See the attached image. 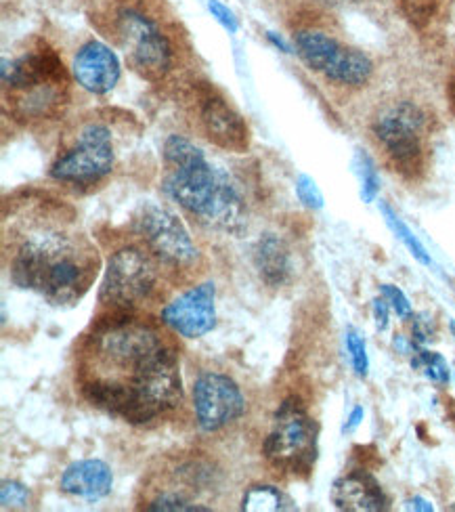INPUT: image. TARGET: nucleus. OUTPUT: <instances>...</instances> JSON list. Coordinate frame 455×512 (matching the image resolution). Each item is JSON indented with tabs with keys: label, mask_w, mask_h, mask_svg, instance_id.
Listing matches in <instances>:
<instances>
[{
	"label": "nucleus",
	"mask_w": 455,
	"mask_h": 512,
	"mask_svg": "<svg viewBox=\"0 0 455 512\" xmlns=\"http://www.w3.org/2000/svg\"><path fill=\"white\" fill-rule=\"evenodd\" d=\"M160 322L183 338H202L216 326V286L204 282L185 290L160 311Z\"/></svg>",
	"instance_id": "13"
},
{
	"label": "nucleus",
	"mask_w": 455,
	"mask_h": 512,
	"mask_svg": "<svg viewBox=\"0 0 455 512\" xmlns=\"http://www.w3.org/2000/svg\"><path fill=\"white\" fill-rule=\"evenodd\" d=\"M0 504H3V510H26L32 504L30 489L19 481H3V487H0Z\"/></svg>",
	"instance_id": "26"
},
{
	"label": "nucleus",
	"mask_w": 455,
	"mask_h": 512,
	"mask_svg": "<svg viewBox=\"0 0 455 512\" xmlns=\"http://www.w3.org/2000/svg\"><path fill=\"white\" fill-rule=\"evenodd\" d=\"M97 252L72 233L34 231L11 254L9 275L17 288L32 290L53 305H70L93 286Z\"/></svg>",
	"instance_id": "3"
},
{
	"label": "nucleus",
	"mask_w": 455,
	"mask_h": 512,
	"mask_svg": "<svg viewBox=\"0 0 455 512\" xmlns=\"http://www.w3.org/2000/svg\"><path fill=\"white\" fill-rule=\"evenodd\" d=\"M411 368L420 370L430 382H435L437 387H447L451 372L447 359L441 353L428 351L424 347H416L414 355H411Z\"/></svg>",
	"instance_id": "22"
},
{
	"label": "nucleus",
	"mask_w": 455,
	"mask_h": 512,
	"mask_svg": "<svg viewBox=\"0 0 455 512\" xmlns=\"http://www.w3.org/2000/svg\"><path fill=\"white\" fill-rule=\"evenodd\" d=\"M200 128L210 143L225 152L244 154L250 145V128L242 114L225 97L206 91L200 97Z\"/></svg>",
	"instance_id": "14"
},
{
	"label": "nucleus",
	"mask_w": 455,
	"mask_h": 512,
	"mask_svg": "<svg viewBox=\"0 0 455 512\" xmlns=\"http://www.w3.org/2000/svg\"><path fill=\"white\" fill-rule=\"evenodd\" d=\"M390 305L386 303L384 296H378L372 301V315H374V324L378 328V332H384L388 328V317H390Z\"/></svg>",
	"instance_id": "31"
},
{
	"label": "nucleus",
	"mask_w": 455,
	"mask_h": 512,
	"mask_svg": "<svg viewBox=\"0 0 455 512\" xmlns=\"http://www.w3.org/2000/svg\"><path fill=\"white\" fill-rule=\"evenodd\" d=\"M397 3L409 24L416 28H424L437 9V0H397Z\"/></svg>",
	"instance_id": "25"
},
{
	"label": "nucleus",
	"mask_w": 455,
	"mask_h": 512,
	"mask_svg": "<svg viewBox=\"0 0 455 512\" xmlns=\"http://www.w3.org/2000/svg\"><path fill=\"white\" fill-rule=\"evenodd\" d=\"M296 196L302 202V206H307L309 210H321L323 204H325V198L321 194L319 185L309 175H298V179H296Z\"/></svg>",
	"instance_id": "28"
},
{
	"label": "nucleus",
	"mask_w": 455,
	"mask_h": 512,
	"mask_svg": "<svg viewBox=\"0 0 455 512\" xmlns=\"http://www.w3.org/2000/svg\"><path fill=\"white\" fill-rule=\"evenodd\" d=\"M263 454L281 473L300 475L311 471L317 458V424L298 397H288L277 408Z\"/></svg>",
	"instance_id": "6"
},
{
	"label": "nucleus",
	"mask_w": 455,
	"mask_h": 512,
	"mask_svg": "<svg viewBox=\"0 0 455 512\" xmlns=\"http://www.w3.org/2000/svg\"><path fill=\"white\" fill-rule=\"evenodd\" d=\"M328 5H346V3H357V0H323Z\"/></svg>",
	"instance_id": "35"
},
{
	"label": "nucleus",
	"mask_w": 455,
	"mask_h": 512,
	"mask_svg": "<svg viewBox=\"0 0 455 512\" xmlns=\"http://www.w3.org/2000/svg\"><path fill=\"white\" fill-rule=\"evenodd\" d=\"M193 412L204 433H219L246 412V399L237 382L221 372H202L191 389Z\"/></svg>",
	"instance_id": "11"
},
{
	"label": "nucleus",
	"mask_w": 455,
	"mask_h": 512,
	"mask_svg": "<svg viewBox=\"0 0 455 512\" xmlns=\"http://www.w3.org/2000/svg\"><path fill=\"white\" fill-rule=\"evenodd\" d=\"M414 326H411V343L416 347H426L435 338V322L428 315H414Z\"/></svg>",
	"instance_id": "30"
},
{
	"label": "nucleus",
	"mask_w": 455,
	"mask_h": 512,
	"mask_svg": "<svg viewBox=\"0 0 455 512\" xmlns=\"http://www.w3.org/2000/svg\"><path fill=\"white\" fill-rule=\"evenodd\" d=\"M298 57L307 66L338 87L361 89L372 80L374 63L363 51L346 47L338 38L323 30H298L294 34Z\"/></svg>",
	"instance_id": "7"
},
{
	"label": "nucleus",
	"mask_w": 455,
	"mask_h": 512,
	"mask_svg": "<svg viewBox=\"0 0 455 512\" xmlns=\"http://www.w3.org/2000/svg\"><path fill=\"white\" fill-rule=\"evenodd\" d=\"M76 382L91 405L130 424H147L183 401L175 345L135 311L97 319L82 340Z\"/></svg>",
	"instance_id": "1"
},
{
	"label": "nucleus",
	"mask_w": 455,
	"mask_h": 512,
	"mask_svg": "<svg viewBox=\"0 0 455 512\" xmlns=\"http://www.w3.org/2000/svg\"><path fill=\"white\" fill-rule=\"evenodd\" d=\"M449 330H451V336L455 340V319H451V322H449Z\"/></svg>",
	"instance_id": "36"
},
{
	"label": "nucleus",
	"mask_w": 455,
	"mask_h": 512,
	"mask_svg": "<svg viewBox=\"0 0 455 512\" xmlns=\"http://www.w3.org/2000/svg\"><path fill=\"white\" fill-rule=\"evenodd\" d=\"M380 296L386 298L390 309H393V313H397V317L403 319V322H409V319L414 317V307H411L409 298L401 288L393 284H380Z\"/></svg>",
	"instance_id": "27"
},
{
	"label": "nucleus",
	"mask_w": 455,
	"mask_h": 512,
	"mask_svg": "<svg viewBox=\"0 0 455 512\" xmlns=\"http://www.w3.org/2000/svg\"><path fill=\"white\" fill-rule=\"evenodd\" d=\"M145 510L149 512H210L212 508L189 500L185 494L164 492V494H158L154 500H149L145 504Z\"/></svg>",
	"instance_id": "23"
},
{
	"label": "nucleus",
	"mask_w": 455,
	"mask_h": 512,
	"mask_svg": "<svg viewBox=\"0 0 455 512\" xmlns=\"http://www.w3.org/2000/svg\"><path fill=\"white\" fill-rule=\"evenodd\" d=\"M160 263L147 248L124 246L112 252L99 288V303L107 311H135L156 298Z\"/></svg>",
	"instance_id": "5"
},
{
	"label": "nucleus",
	"mask_w": 455,
	"mask_h": 512,
	"mask_svg": "<svg viewBox=\"0 0 455 512\" xmlns=\"http://www.w3.org/2000/svg\"><path fill=\"white\" fill-rule=\"evenodd\" d=\"M405 510H420V512H432L435 510V506H432L426 498H422V496H414V498H409L407 502H405Z\"/></svg>",
	"instance_id": "33"
},
{
	"label": "nucleus",
	"mask_w": 455,
	"mask_h": 512,
	"mask_svg": "<svg viewBox=\"0 0 455 512\" xmlns=\"http://www.w3.org/2000/svg\"><path fill=\"white\" fill-rule=\"evenodd\" d=\"M208 11L214 17L216 24H219L223 30H227L229 34H235L240 30V21H237L235 13L225 3H221V0H208Z\"/></svg>",
	"instance_id": "29"
},
{
	"label": "nucleus",
	"mask_w": 455,
	"mask_h": 512,
	"mask_svg": "<svg viewBox=\"0 0 455 512\" xmlns=\"http://www.w3.org/2000/svg\"><path fill=\"white\" fill-rule=\"evenodd\" d=\"M116 32L130 68L141 78L160 82L168 76L175 63V49L154 19L141 11L124 9L116 19Z\"/></svg>",
	"instance_id": "9"
},
{
	"label": "nucleus",
	"mask_w": 455,
	"mask_h": 512,
	"mask_svg": "<svg viewBox=\"0 0 455 512\" xmlns=\"http://www.w3.org/2000/svg\"><path fill=\"white\" fill-rule=\"evenodd\" d=\"M353 168L355 175L359 179V191H361V200L365 204H372L378 194H380V173L374 158L363 152V149H357L355 158H353Z\"/></svg>",
	"instance_id": "21"
},
{
	"label": "nucleus",
	"mask_w": 455,
	"mask_h": 512,
	"mask_svg": "<svg viewBox=\"0 0 455 512\" xmlns=\"http://www.w3.org/2000/svg\"><path fill=\"white\" fill-rule=\"evenodd\" d=\"M135 231L160 265L187 271L198 263V248H195L185 223L166 206L156 202L143 204L135 217Z\"/></svg>",
	"instance_id": "10"
},
{
	"label": "nucleus",
	"mask_w": 455,
	"mask_h": 512,
	"mask_svg": "<svg viewBox=\"0 0 455 512\" xmlns=\"http://www.w3.org/2000/svg\"><path fill=\"white\" fill-rule=\"evenodd\" d=\"M363 416H365V410L361 408V405H355V408L351 410L349 418H346L344 426H342V433L349 435V433H355L359 429V424L363 422Z\"/></svg>",
	"instance_id": "32"
},
{
	"label": "nucleus",
	"mask_w": 455,
	"mask_h": 512,
	"mask_svg": "<svg viewBox=\"0 0 455 512\" xmlns=\"http://www.w3.org/2000/svg\"><path fill=\"white\" fill-rule=\"evenodd\" d=\"M254 267L267 286H286L294 269L288 244L275 233H265L254 246Z\"/></svg>",
	"instance_id": "18"
},
{
	"label": "nucleus",
	"mask_w": 455,
	"mask_h": 512,
	"mask_svg": "<svg viewBox=\"0 0 455 512\" xmlns=\"http://www.w3.org/2000/svg\"><path fill=\"white\" fill-rule=\"evenodd\" d=\"M7 95L28 93L42 87H70V72L61 57L47 42H40L32 51L15 59H3L0 68Z\"/></svg>",
	"instance_id": "12"
},
{
	"label": "nucleus",
	"mask_w": 455,
	"mask_h": 512,
	"mask_svg": "<svg viewBox=\"0 0 455 512\" xmlns=\"http://www.w3.org/2000/svg\"><path fill=\"white\" fill-rule=\"evenodd\" d=\"M246 512H286L296 510L294 500L275 485H252L242 498Z\"/></svg>",
	"instance_id": "19"
},
{
	"label": "nucleus",
	"mask_w": 455,
	"mask_h": 512,
	"mask_svg": "<svg viewBox=\"0 0 455 512\" xmlns=\"http://www.w3.org/2000/svg\"><path fill=\"white\" fill-rule=\"evenodd\" d=\"M267 38H269V42L271 45L275 47V49H279L281 53H292V47L288 45V42L281 38V36H277L275 32H267Z\"/></svg>",
	"instance_id": "34"
},
{
	"label": "nucleus",
	"mask_w": 455,
	"mask_h": 512,
	"mask_svg": "<svg viewBox=\"0 0 455 512\" xmlns=\"http://www.w3.org/2000/svg\"><path fill=\"white\" fill-rule=\"evenodd\" d=\"M116 152L110 128L101 122L84 124L74 143L51 164L53 181L70 187H95L114 170Z\"/></svg>",
	"instance_id": "8"
},
{
	"label": "nucleus",
	"mask_w": 455,
	"mask_h": 512,
	"mask_svg": "<svg viewBox=\"0 0 455 512\" xmlns=\"http://www.w3.org/2000/svg\"><path fill=\"white\" fill-rule=\"evenodd\" d=\"M120 59L101 40H89L72 61V76L78 87L93 95H107L120 82Z\"/></svg>",
	"instance_id": "15"
},
{
	"label": "nucleus",
	"mask_w": 455,
	"mask_h": 512,
	"mask_svg": "<svg viewBox=\"0 0 455 512\" xmlns=\"http://www.w3.org/2000/svg\"><path fill=\"white\" fill-rule=\"evenodd\" d=\"M372 135L390 168L403 179H418L426 168L428 114L414 101L386 103L372 118Z\"/></svg>",
	"instance_id": "4"
},
{
	"label": "nucleus",
	"mask_w": 455,
	"mask_h": 512,
	"mask_svg": "<svg viewBox=\"0 0 455 512\" xmlns=\"http://www.w3.org/2000/svg\"><path fill=\"white\" fill-rule=\"evenodd\" d=\"M164 194L191 217L216 231L240 233L246 227V202L240 187L214 166L204 149L183 135L164 141Z\"/></svg>",
	"instance_id": "2"
},
{
	"label": "nucleus",
	"mask_w": 455,
	"mask_h": 512,
	"mask_svg": "<svg viewBox=\"0 0 455 512\" xmlns=\"http://www.w3.org/2000/svg\"><path fill=\"white\" fill-rule=\"evenodd\" d=\"M114 473L107 462L86 458L72 462L61 475V492L84 502H99L112 494Z\"/></svg>",
	"instance_id": "16"
},
{
	"label": "nucleus",
	"mask_w": 455,
	"mask_h": 512,
	"mask_svg": "<svg viewBox=\"0 0 455 512\" xmlns=\"http://www.w3.org/2000/svg\"><path fill=\"white\" fill-rule=\"evenodd\" d=\"M380 212H382V217H384V221H386V225H388V229L395 233V238L409 250V254L414 256V259L418 261V263H422V265H426V267H430L432 265V259H430V252L426 250V246L418 240V236L414 231L409 229V225L397 215V212L390 208V204H386V202H380Z\"/></svg>",
	"instance_id": "20"
},
{
	"label": "nucleus",
	"mask_w": 455,
	"mask_h": 512,
	"mask_svg": "<svg viewBox=\"0 0 455 512\" xmlns=\"http://www.w3.org/2000/svg\"><path fill=\"white\" fill-rule=\"evenodd\" d=\"M346 351H349L353 372L359 378H367V374H370V355H367L363 336L353 328L346 332Z\"/></svg>",
	"instance_id": "24"
},
{
	"label": "nucleus",
	"mask_w": 455,
	"mask_h": 512,
	"mask_svg": "<svg viewBox=\"0 0 455 512\" xmlns=\"http://www.w3.org/2000/svg\"><path fill=\"white\" fill-rule=\"evenodd\" d=\"M332 502L340 510L380 512L388 510V498L374 475L351 471L332 485Z\"/></svg>",
	"instance_id": "17"
}]
</instances>
